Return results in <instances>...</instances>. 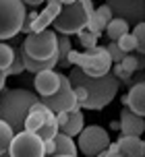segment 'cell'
<instances>
[{"label":"cell","mask_w":145,"mask_h":157,"mask_svg":"<svg viewBox=\"0 0 145 157\" xmlns=\"http://www.w3.org/2000/svg\"><path fill=\"white\" fill-rule=\"evenodd\" d=\"M77 37H79V44L85 48V50H87V48L97 46V39H100V35H97V33H93V31H89L87 27H85V29H81V31L77 33Z\"/></svg>","instance_id":"22"},{"label":"cell","mask_w":145,"mask_h":157,"mask_svg":"<svg viewBox=\"0 0 145 157\" xmlns=\"http://www.w3.org/2000/svg\"><path fill=\"white\" fill-rule=\"evenodd\" d=\"M69 2H72V0H60V4H69Z\"/></svg>","instance_id":"36"},{"label":"cell","mask_w":145,"mask_h":157,"mask_svg":"<svg viewBox=\"0 0 145 157\" xmlns=\"http://www.w3.org/2000/svg\"><path fill=\"white\" fill-rule=\"evenodd\" d=\"M27 15L23 0H0V41L15 37Z\"/></svg>","instance_id":"6"},{"label":"cell","mask_w":145,"mask_h":157,"mask_svg":"<svg viewBox=\"0 0 145 157\" xmlns=\"http://www.w3.org/2000/svg\"><path fill=\"white\" fill-rule=\"evenodd\" d=\"M58 85H60V72H56L54 68L40 71V72H35V77H33V87L40 93V97L52 95L58 89Z\"/></svg>","instance_id":"11"},{"label":"cell","mask_w":145,"mask_h":157,"mask_svg":"<svg viewBox=\"0 0 145 157\" xmlns=\"http://www.w3.org/2000/svg\"><path fill=\"white\" fill-rule=\"evenodd\" d=\"M35 101H40V97L29 89H4L0 93V120H4L13 128V132L23 130V122Z\"/></svg>","instance_id":"2"},{"label":"cell","mask_w":145,"mask_h":157,"mask_svg":"<svg viewBox=\"0 0 145 157\" xmlns=\"http://www.w3.org/2000/svg\"><path fill=\"white\" fill-rule=\"evenodd\" d=\"M21 46L27 56H31L35 60H48L52 56H58V33L50 27L41 31H31L27 33Z\"/></svg>","instance_id":"4"},{"label":"cell","mask_w":145,"mask_h":157,"mask_svg":"<svg viewBox=\"0 0 145 157\" xmlns=\"http://www.w3.org/2000/svg\"><path fill=\"white\" fill-rule=\"evenodd\" d=\"M0 157H10V155H8V151H2V153H0Z\"/></svg>","instance_id":"34"},{"label":"cell","mask_w":145,"mask_h":157,"mask_svg":"<svg viewBox=\"0 0 145 157\" xmlns=\"http://www.w3.org/2000/svg\"><path fill=\"white\" fill-rule=\"evenodd\" d=\"M122 103L131 112H135L139 116H145V83L143 81H137V83L131 85L129 93L122 97Z\"/></svg>","instance_id":"13"},{"label":"cell","mask_w":145,"mask_h":157,"mask_svg":"<svg viewBox=\"0 0 145 157\" xmlns=\"http://www.w3.org/2000/svg\"><path fill=\"white\" fill-rule=\"evenodd\" d=\"M110 128H112V130H120V122H118V120H114L112 124H110Z\"/></svg>","instance_id":"33"},{"label":"cell","mask_w":145,"mask_h":157,"mask_svg":"<svg viewBox=\"0 0 145 157\" xmlns=\"http://www.w3.org/2000/svg\"><path fill=\"white\" fill-rule=\"evenodd\" d=\"M69 62H71V66H79L81 71L85 75H89V77H102L112 66V60H110L108 50L104 46L87 48L83 54L71 50L69 52Z\"/></svg>","instance_id":"3"},{"label":"cell","mask_w":145,"mask_h":157,"mask_svg":"<svg viewBox=\"0 0 145 157\" xmlns=\"http://www.w3.org/2000/svg\"><path fill=\"white\" fill-rule=\"evenodd\" d=\"M116 145H118V153H122L124 157H143L145 155V143L141 141V136L122 134L116 141Z\"/></svg>","instance_id":"14"},{"label":"cell","mask_w":145,"mask_h":157,"mask_svg":"<svg viewBox=\"0 0 145 157\" xmlns=\"http://www.w3.org/2000/svg\"><path fill=\"white\" fill-rule=\"evenodd\" d=\"M106 50H108V56H110L112 64H114V62H120L122 56H124V52H122L120 48H118V44H116V41H110V44L106 46Z\"/></svg>","instance_id":"26"},{"label":"cell","mask_w":145,"mask_h":157,"mask_svg":"<svg viewBox=\"0 0 145 157\" xmlns=\"http://www.w3.org/2000/svg\"><path fill=\"white\" fill-rule=\"evenodd\" d=\"M71 50H72L71 37L58 33V62H56V66H60V68H71V62H69V52Z\"/></svg>","instance_id":"17"},{"label":"cell","mask_w":145,"mask_h":157,"mask_svg":"<svg viewBox=\"0 0 145 157\" xmlns=\"http://www.w3.org/2000/svg\"><path fill=\"white\" fill-rule=\"evenodd\" d=\"M35 17H37V10H29L27 15H25L23 23H21V31L19 33H31V27H33V21H35Z\"/></svg>","instance_id":"27"},{"label":"cell","mask_w":145,"mask_h":157,"mask_svg":"<svg viewBox=\"0 0 145 157\" xmlns=\"http://www.w3.org/2000/svg\"><path fill=\"white\" fill-rule=\"evenodd\" d=\"M44 153H46V157H52L54 153H56V145H54V139H46V141H44Z\"/></svg>","instance_id":"29"},{"label":"cell","mask_w":145,"mask_h":157,"mask_svg":"<svg viewBox=\"0 0 145 157\" xmlns=\"http://www.w3.org/2000/svg\"><path fill=\"white\" fill-rule=\"evenodd\" d=\"M69 81L71 85H81L87 91V101L83 105L87 110H104L108 103H112V99L118 95V89H120V81L110 71L102 77H89L79 66H71Z\"/></svg>","instance_id":"1"},{"label":"cell","mask_w":145,"mask_h":157,"mask_svg":"<svg viewBox=\"0 0 145 157\" xmlns=\"http://www.w3.org/2000/svg\"><path fill=\"white\" fill-rule=\"evenodd\" d=\"M52 157H77V155H52Z\"/></svg>","instance_id":"35"},{"label":"cell","mask_w":145,"mask_h":157,"mask_svg":"<svg viewBox=\"0 0 145 157\" xmlns=\"http://www.w3.org/2000/svg\"><path fill=\"white\" fill-rule=\"evenodd\" d=\"M133 35H135V39H137V50H139V54H145V23H143V21L135 25V31H133Z\"/></svg>","instance_id":"25"},{"label":"cell","mask_w":145,"mask_h":157,"mask_svg":"<svg viewBox=\"0 0 145 157\" xmlns=\"http://www.w3.org/2000/svg\"><path fill=\"white\" fill-rule=\"evenodd\" d=\"M145 130V118L131 112L127 105L120 112V132L127 136H141Z\"/></svg>","instance_id":"12"},{"label":"cell","mask_w":145,"mask_h":157,"mask_svg":"<svg viewBox=\"0 0 145 157\" xmlns=\"http://www.w3.org/2000/svg\"><path fill=\"white\" fill-rule=\"evenodd\" d=\"M96 157H124L122 155V153H118V151H116V153H112V151H102V153H100V155H96Z\"/></svg>","instance_id":"32"},{"label":"cell","mask_w":145,"mask_h":157,"mask_svg":"<svg viewBox=\"0 0 145 157\" xmlns=\"http://www.w3.org/2000/svg\"><path fill=\"white\" fill-rule=\"evenodd\" d=\"M77 136H79L77 149H79L83 155H87V157L100 155V153L106 151L108 145H110V134H108V130H106L104 126H97V124L83 126Z\"/></svg>","instance_id":"7"},{"label":"cell","mask_w":145,"mask_h":157,"mask_svg":"<svg viewBox=\"0 0 145 157\" xmlns=\"http://www.w3.org/2000/svg\"><path fill=\"white\" fill-rule=\"evenodd\" d=\"M40 101L48 110H52L54 114H58V112H69V110H81L79 103L75 101V91H72L71 81L62 72H60V85H58V89L52 95L40 97Z\"/></svg>","instance_id":"8"},{"label":"cell","mask_w":145,"mask_h":157,"mask_svg":"<svg viewBox=\"0 0 145 157\" xmlns=\"http://www.w3.org/2000/svg\"><path fill=\"white\" fill-rule=\"evenodd\" d=\"M116 44H118V48H120L124 54H129V52H133V50H137V39H135L133 33H124L122 37L116 39Z\"/></svg>","instance_id":"24"},{"label":"cell","mask_w":145,"mask_h":157,"mask_svg":"<svg viewBox=\"0 0 145 157\" xmlns=\"http://www.w3.org/2000/svg\"><path fill=\"white\" fill-rule=\"evenodd\" d=\"M106 6L129 25H137L145 19V0H106Z\"/></svg>","instance_id":"10"},{"label":"cell","mask_w":145,"mask_h":157,"mask_svg":"<svg viewBox=\"0 0 145 157\" xmlns=\"http://www.w3.org/2000/svg\"><path fill=\"white\" fill-rule=\"evenodd\" d=\"M129 27L131 25L127 23V21H122L118 17H112V19L108 21V25H106V35L110 37V41H116V39L122 37L124 33H129Z\"/></svg>","instance_id":"18"},{"label":"cell","mask_w":145,"mask_h":157,"mask_svg":"<svg viewBox=\"0 0 145 157\" xmlns=\"http://www.w3.org/2000/svg\"><path fill=\"white\" fill-rule=\"evenodd\" d=\"M13 128L4 122V120H0V153L2 151H8V145L13 141Z\"/></svg>","instance_id":"21"},{"label":"cell","mask_w":145,"mask_h":157,"mask_svg":"<svg viewBox=\"0 0 145 157\" xmlns=\"http://www.w3.org/2000/svg\"><path fill=\"white\" fill-rule=\"evenodd\" d=\"M46 0H23V4L25 6H31V8H37L40 4H44Z\"/></svg>","instance_id":"31"},{"label":"cell","mask_w":145,"mask_h":157,"mask_svg":"<svg viewBox=\"0 0 145 157\" xmlns=\"http://www.w3.org/2000/svg\"><path fill=\"white\" fill-rule=\"evenodd\" d=\"M72 91H75V101L79 103V108H83L85 101H87V91L81 85H72Z\"/></svg>","instance_id":"28"},{"label":"cell","mask_w":145,"mask_h":157,"mask_svg":"<svg viewBox=\"0 0 145 157\" xmlns=\"http://www.w3.org/2000/svg\"><path fill=\"white\" fill-rule=\"evenodd\" d=\"M118 64L122 66V71L127 72V75H131V77H133V75L139 71V58H137V56H133L131 52L122 56V60H120Z\"/></svg>","instance_id":"20"},{"label":"cell","mask_w":145,"mask_h":157,"mask_svg":"<svg viewBox=\"0 0 145 157\" xmlns=\"http://www.w3.org/2000/svg\"><path fill=\"white\" fill-rule=\"evenodd\" d=\"M13 56H15V48L0 41V68H8V64L13 62Z\"/></svg>","instance_id":"23"},{"label":"cell","mask_w":145,"mask_h":157,"mask_svg":"<svg viewBox=\"0 0 145 157\" xmlns=\"http://www.w3.org/2000/svg\"><path fill=\"white\" fill-rule=\"evenodd\" d=\"M85 126V118L81 114V110H69L65 124H60L58 132L66 134V136H77L81 132V128Z\"/></svg>","instance_id":"15"},{"label":"cell","mask_w":145,"mask_h":157,"mask_svg":"<svg viewBox=\"0 0 145 157\" xmlns=\"http://www.w3.org/2000/svg\"><path fill=\"white\" fill-rule=\"evenodd\" d=\"M23 71H25V66H23V58H21V46H19V48H15L13 62L8 64V68H4V72L10 77V75H21Z\"/></svg>","instance_id":"19"},{"label":"cell","mask_w":145,"mask_h":157,"mask_svg":"<svg viewBox=\"0 0 145 157\" xmlns=\"http://www.w3.org/2000/svg\"><path fill=\"white\" fill-rule=\"evenodd\" d=\"M10 157H46L44 153V141L35 132L19 130L13 134V141L8 145Z\"/></svg>","instance_id":"9"},{"label":"cell","mask_w":145,"mask_h":157,"mask_svg":"<svg viewBox=\"0 0 145 157\" xmlns=\"http://www.w3.org/2000/svg\"><path fill=\"white\" fill-rule=\"evenodd\" d=\"M52 139H54V145H56V153H54V155H77V153H79L77 143L72 141V136L56 132Z\"/></svg>","instance_id":"16"},{"label":"cell","mask_w":145,"mask_h":157,"mask_svg":"<svg viewBox=\"0 0 145 157\" xmlns=\"http://www.w3.org/2000/svg\"><path fill=\"white\" fill-rule=\"evenodd\" d=\"M6 72H4V68H0V93L4 91V87H6Z\"/></svg>","instance_id":"30"},{"label":"cell","mask_w":145,"mask_h":157,"mask_svg":"<svg viewBox=\"0 0 145 157\" xmlns=\"http://www.w3.org/2000/svg\"><path fill=\"white\" fill-rule=\"evenodd\" d=\"M54 31L62 35H77L87 25V13L79 0H72L69 4H62L58 15L54 17Z\"/></svg>","instance_id":"5"}]
</instances>
